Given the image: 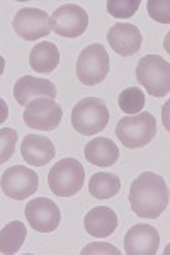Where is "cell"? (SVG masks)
Returning a JSON list of instances; mask_svg holds the SVG:
<instances>
[{
  "instance_id": "9",
  "label": "cell",
  "mask_w": 170,
  "mask_h": 255,
  "mask_svg": "<svg viewBox=\"0 0 170 255\" xmlns=\"http://www.w3.org/2000/svg\"><path fill=\"white\" fill-rule=\"evenodd\" d=\"M3 194L10 199L22 201L26 197L36 194L39 187V177L32 168L24 165H14L7 168L0 180Z\"/></svg>"
},
{
  "instance_id": "15",
  "label": "cell",
  "mask_w": 170,
  "mask_h": 255,
  "mask_svg": "<svg viewBox=\"0 0 170 255\" xmlns=\"http://www.w3.org/2000/svg\"><path fill=\"white\" fill-rule=\"evenodd\" d=\"M20 153L29 165L43 167L55 158V145L46 136L39 134H27L20 145Z\"/></svg>"
},
{
  "instance_id": "19",
  "label": "cell",
  "mask_w": 170,
  "mask_h": 255,
  "mask_svg": "<svg viewBox=\"0 0 170 255\" xmlns=\"http://www.w3.org/2000/svg\"><path fill=\"white\" fill-rule=\"evenodd\" d=\"M27 237L26 225L20 221H10L0 230V254H17Z\"/></svg>"
},
{
  "instance_id": "21",
  "label": "cell",
  "mask_w": 170,
  "mask_h": 255,
  "mask_svg": "<svg viewBox=\"0 0 170 255\" xmlns=\"http://www.w3.org/2000/svg\"><path fill=\"white\" fill-rule=\"evenodd\" d=\"M118 104L124 114H130V116H135V114H140L145 108V94L142 89L138 87H130L124 89L121 94H119Z\"/></svg>"
},
{
  "instance_id": "1",
  "label": "cell",
  "mask_w": 170,
  "mask_h": 255,
  "mask_svg": "<svg viewBox=\"0 0 170 255\" xmlns=\"http://www.w3.org/2000/svg\"><path fill=\"white\" fill-rule=\"evenodd\" d=\"M130 204L131 209L140 218L155 220L169 206V187L164 177L143 172L135 179L130 189Z\"/></svg>"
},
{
  "instance_id": "11",
  "label": "cell",
  "mask_w": 170,
  "mask_h": 255,
  "mask_svg": "<svg viewBox=\"0 0 170 255\" xmlns=\"http://www.w3.org/2000/svg\"><path fill=\"white\" fill-rule=\"evenodd\" d=\"M24 213H26L27 223L31 225V228L41 233L55 232L61 221L60 208L48 197H36V199L29 201Z\"/></svg>"
},
{
  "instance_id": "16",
  "label": "cell",
  "mask_w": 170,
  "mask_h": 255,
  "mask_svg": "<svg viewBox=\"0 0 170 255\" xmlns=\"http://www.w3.org/2000/svg\"><path fill=\"white\" fill-rule=\"evenodd\" d=\"M85 232L90 237L106 238L114 233L118 228V215L107 206H99L90 209L84 218Z\"/></svg>"
},
{
  "instance_id": "8",
  "label": "cell",
  "mask_w": 170,
  "mask_h": 255,
  "mask_svg": "<svg viewBox=\"0 0 170 255\" xmlns=\"http://www.w3.org/2000/svg\"><path fill=\"white\" fill-rule=\"evenodd\" d=\"M49 22L51 31L61 38H78L89 27V14L77 3H65L53 12Z\"/></svg>"
},
{
  "instance_id": "7",
  "label": "cell",
  "mask_w": 170,
  "mask_h": 255,
  "mask_svg": "<svg viewBox=\"0 0 170 255\" xmlns=\"http://www.w3.org/2000/svg\"><path fill=\"white\" fill-rule=\"evenodd\" d=\"M63 116V109L49 97H34L26 106L22 119L27 128L41 131H51L58 128Z\"/></svg>"
},
{
  "instance_id": "5",
  "label": "cell",
  "mask_w": 170,
  "mask_h": 255,
  "mask_svg": "<svg viewBox=\"0 0 170 255\" xmlns=\"http://www.w3.org/2000/svg\"><path fill=\"white\" fill-rule=\"evenodd\" d=\"M85 170L77 158H61L48 174L49 189L55 196H75L84 186Z\"/></svg>"
},
{
  "instance_id": "6",
  "label": "cell",
  "mask_w": 170,
  "mask_h": 255,
  "mask_svg": "<svg viewBox=\"0 0 170 255\" xmlns=\"http://www.w3.org/2000/svg\"><path fill=\"white\" fill-rule=\"evenodd\" d=\"M111 68L109 53L102 44L95 43L82 49L77 60V77L87 87L101 84L107 77Z\"/></svg>"
},
{
  "instance_id": "25",
  "label": "cell",
  "mask_w": 170,
  "mask_h": 255,
  "mask_svg": "<svg viewBox=\"0 0 170 255\" xmlns=\"http://www.w3.org/2000/svg\"><path fill=\"white\" fill-rule=\"evenodd\" d=\"M90 254H113V255H119L121 250H118L114 245L109 244H101V242H94V244L87 245L84 250H82V255H90Z\"/></svg>"
},
{
  "instance_id": "12",
  "label": "cell",
  "mask_w": 170,
  "mask_h": 255,
  "mask_svg": "<svg viewBox=\"0 0 170 255\" xmlns=\"http://www.w3.org/2000/svg\"><path fill=\"white\" fill-rule=\"evenodd\" d=\"M160 235L150 225H135L124 235V252L128 255H155Z\"/></svg>"
},
{
  "instance_id": "2",
  "label": "cell",
  "mask_w": 170,
  "mask_h": 255,
  "mask_svg": "<svg viewBox=\"0 0 170 255\" xmlns=\"http://www.w3.org/2000/svg\"><path fill=\"white\" fill-rule=\"evenodd\" d=\"M109 119L111 114L106 102L97 97L82 99L72 109L73 129L84 136H92V134L102 131L109 125Z\"/></svg>"
},
{
  "instance_id": "27",
  "label": "cell",
  "mask_w": 170,
  "mask_h": 255,
  "mask_svg": "<svg viewBox=\"0 0 170 255\" xmlns=\"http://www.w3.org/2000/svg\"><path fill=\"white\" fill-rule=\"evenodd\" d=\"M3 70H5V60H3V56H0V77H2Z\"/></svg>"
},
{
  "instance_id": "26",
  "label": "cell",
  "mask_w": 170,
  "mask_h": 255,
  "mask_svg": "<svg viewBox=\"0 0 170 255\" xmlns=\"http://www.w3.org/2000/svg\"><path fill=\"white\" fill-rule=\"evenodd\" d=\"M9 118V106L3 99H0V125Z\"/></svg>"
},
{
  "instance_id": "13",
  "label": "cell",
  "mask_w": 170,
  "mask_h": 255,
  "mask_svg": "<svg viewBox=\"0 0 170 255\" xmlns=\"http://www.w3.org/2000/svg\"><path fill=\"white\" fill-rule=\"evenodd\" d=\"M109 46L121 56H131L140 51L143 43L142 32L131 22H118L107 32Z\"/></svg>"
},
{
  "instance_id": "22",
  "label": "cell",
  "mask_w": 170,
  "mask_h": 255,
  "mask_svg": "<svg viewBox=\"0 0 170 255\" xmlns=\"http://www.w3.org/2000/svg\"><path fill=\"white\" fill-rule=\"evenodd\" d=\"M107 12L116 19H130L140 9V0H107Z\"/></svg>"
},
{
  "instance_id": "18",
  "label": "cell",
  "mask_w": 170,
  "mask_h": 255,
  "mask_svg": "<svg viewBox=\"0 0 170 255\" xmlns=\"http://www.w3.org/2000/svg\"><path fill=\"white\" fill-rule=\"evenodd\" d=\"M60 63V51L49 41H41L31 49L29 65L38 73H51Z\"/></svg>"
},
{
  "instance_id": "14",
  "label": "cell",
  "mask_w": 170,
  "mask_h": 255,
  "mask_svg": "<svg viewBox=\"0 0 170 255\" xmlns=\"http://www.w3.org/2000/svg\"><path fill=\"white\" fill-rule=\"evenodd\" d=\"M34 97H56V87L53 82L46 79L26 75L20 77L14 85V99L19 106H27Z\"/></svg>"
},
{
  "instance_id": "4",
  "label": "cell",
  "mask_w": 170,
  "mask_h": 255,
  "mask_svg": "<svg viewBox=\"0 0 170 255\" xmlns=\"http://www.w3.org/2000/svg\"><path fill=\"white\" fill-rule=\"evenodd\" d=\"M157 121L150 113H140L135 116L119 119L116 126V136L126 148H142L155 138Z\"/></svg>"
},
{
  "instance_id": "23",
  "label": "cell",
  "mask_w": 170,
  "mask_h": 255,
  "mask_svg": "<svg viewBox=\"0 0 170 255\" xmlns=\"http://www.w3.org/2000/svg\"><path fill=\"white\" fill-rule=\"evenodd\" d=\"M15 141H17V131L14 128L0 129V163H5L14 155Z\"/></svg>"
},
{
  "instance_id": "3",
  "label": "cell",
  "mask_w": 170,
  "mask_h": 255,
  "mask_svg": "<svg viewBox=\"0 0 170 255\" xmlns=\"http://www.w3.org/2000/svg\"><path fill=\"white\" fill-rule=\"evenodd\" d=\"M136 79L153 97H164L170 90V65L159 55H147L136 65Z\"/></svg>"
},
{
  "instance_id": "20",
  "label": "cell",
  "mask_w": 170,
  "mask_h": 255,
  "mask_svg": "<svg viewBox=\"0 0 170 255\" xmlns=\"http://www.w3.org/2000/svg\"><path fill=\"white\" fill-rule=\"evenodd\" d=\"M121 191V180L111 172H97L89 182V192L97 199H111Z\"/></svg>"
},
{
  "instance_id": "17",
  "label": "cell",
  "mask_w": 170,
  "mask_h": 255,
  "mask_svg": "<svg viewBox=\"0 0 170 255\" xmlns=\"http://www.w3.org/2000/svg\"><path fill=\"white\" fill-rule=\"evenodd\" d=\"M85 158L95 167H111L119 160V148L109 138H95L85 145Z\"/></svg>"
},
{
  "instance_id": "10",
  "label": "cell",
  "mask_w": 170,
  "mask_h": 255,
  "mask_svg": "<svg viewBox=\"0 0 170 255\" xmlns=\"http://www.w3.org/2000/svg\"><path fill=\"white\" fill-rule=\"evenodd\" d=\"M14 31L19 38L26 41H38L51 32L49 15L34 7H22L14 17Z\"/></svg>"
},
{
  "instance_id": "24",
  "label": "cell",
  "mask_w": 170,
  "mask_h": 255,
  "mask_svg": "<svg viewBox=\"0 0 170 255\" xmlns=\"http://www.w3.org/2000/svg\"><path fill=\"white\" fill-rule=\"evenodd\" d=\"M148 14L157 22L169 24L170 22V2L169 0H148Z\"/></svg>"
}]
</instances>
